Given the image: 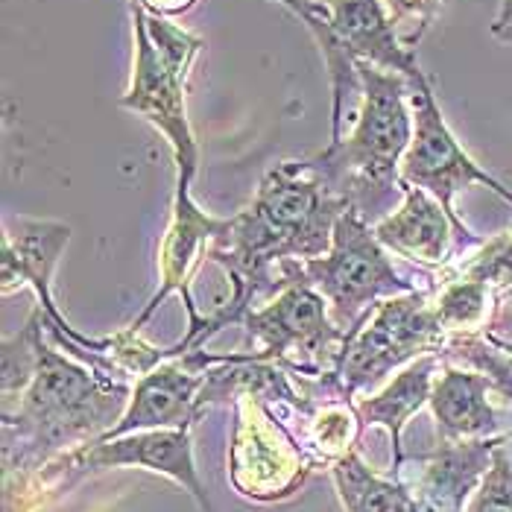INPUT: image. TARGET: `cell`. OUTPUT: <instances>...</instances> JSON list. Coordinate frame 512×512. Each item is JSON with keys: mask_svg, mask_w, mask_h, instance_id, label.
Wrapping results in <instances>:
<instances>
[{"mask_svg": "<svg viewBox=\"0 0 512 512\" xmlns=\"http://www.w3.org/2000/svg\"><path fill=\"white\" fill-rule=\"evenodd\" d=\"M349 205L325 188L305 161H281L273 167L252 202L226 217L208 249V261L220 264L232 281V296L214 314L205 316V331L197 349L226 328L240 322L261 299L284 287V267L290 261H314L331 249L334 226Z\"/></svg>", "mask_w": 512, "mask_h": 512, "instance_id": "cell-1", "label": "cell"}, {"mask_svg": "<svg viewBox=\"0 0 512 512\" xmlns=\"http://www.w3.org/2000/svg\"><path fill=\"white\" fill-rule=\"evenodd\" d=\"M132 384L85 369L41 343L39 369L21 395L3 398V466L24 480L118 425Z\"/></svg>", "mask_w": 512, "mask_h": 512, "instance_id": "cell-2", "label": "cell"}, {"mask_svg": "<svg viewBox=\"0 0 512 512\" xmlns=\"http://www.w3.org/2000/svg\"><path fill=\"white\" fill-rule=\"evenodd\" d=\"M357 71L363 79L360 115L340 141H328L308 164L349 211L375 226L404 199L401 161L413 141V85L401 74L360 59Z\"/></svg>", "mask_w": 512, "mask_h": 512, "instance_id": "cell-3", "label": "cell"}, {"mask_svg": "<svg viewBox=\"0 0 512 512\" xmlns=\"http://www.w3.org/2000/svg\"><path fill=\"white\" fill-rule=\"evenodd\" d=\"M293 278L314 287L328 305L331 322L349 337L384 299L416 290V281L393 267L375 226L355 211H343L334 226L331 249L322 258L290 261L284 267V284Z\"/></svg>", "mask_w": 512, "mask_h": 512, "instance_id": "cell-4", "label": "cell"}, {"mask_svg": "<svg viewBox=\"0 0 512 512\" xmlns=\"http://www.w3.org/2000/svg\"><path fill=\"white\" fill-rule=\"evenodd\" d=\"M448 340L434 308L431 290H413L384 299L346 343L334 372L337 384L357 398L384 384L395 369H404L422 355H439Z\"/></svg>", "mask_w": 512, "mask_h": 512, "instance_id": "cell-5", "label": "cell"}, {"mask_svg": "<svg viewBox=\"0 0 512 512\" xmlns=\"http://www.w3.org/2000/svg\"><path fill=\"white\" fill-rule=\"evenodd\" d=\"M410 106H413V141L401 161V185L422 188L445 208V214L451 217V223L457 229L460 258H466L469 249H483V240L474 235L463 223V217L457 214V208H454L457 194L469 191L472 185H483L492 194H498L507 205H512V191L504 182H498L489 170H483L469 156V150L457 141V135L442 118V109L436 103L431 82L413 88Z\"/></svg>", "mask_w": 512, "mask_h": 512, "instance_id": "cell-6", "label": "cell"}, {"mask_svg": "<svg viewBox=\"0 0 512 512\" xmlns=\"http://www.w3.org/2000/svg\"><path fill=\"white\" fill-rule=\"evenodd\" d=\"M240 322L261 343V360L302 378L337 372L349 343V334L331 322L325 299L302 278L287 281L270 302L252 308Z\"/></svg>", "mask_w": 512, "mask_h": 512, "instance_id": "cell-7", "label": "cell"}, {"mask_svg": "<svg viewBox=\"0 0 512 512\" xmlns=\"http://www.w3.org/2000/svg\"><path fill=\"white\" fill-rule=\"evenodd\" d=\"M235 439L229 477L237 495L255 504L290 498L314 469L311 457L252 393L235 395Z\"/></svg>", "mask_w": 512, "mask_h": 512, "instance_id": "cell-8", "label": "cell"}, {"mask_svg": "<svg viewBox=\"0 0 512 512\" xmlns=\"http://www.w3.org/2000/svg\"><path fill=\"white\" fill-rule=\"evenodd\" d=\"M132 39H135V62H132V79L126 94L120 97V106L156 126L170 144L179 176L176 185L191 188L199 170V147L188 120V103L185 88L188 77L164 62L156 44L147 33L141 9L132 3Z\"/></svg>", "mask_w": 512, "mask_h": 512, "instance_id": "cell-9", "label": "cell"}, {"mask_svg": "<svg viewBox=\"0 0 512 512\" xmlns=\"http://www.w3.org/2000/svg\"><path fill=\"white\" fill-rule=\"evenodd\" d=\"M147 469V472L164 474L176 480L182 489L194 495L202 512H211L205 486L199 480L197 463H194V442L191 428H156V431H135L118 439H97L88 442L71 454H62L50 466L41 469V477H65V474H88L103 469Z\"/></svg>", "mask_w": 512, "mask_h": 512, "instance_id": "cell-10", "label": "cell"}, {"mask_svg": "<svg viewBox=\"0 0 512 512\" xmlns=\"http://www.w3.org/2000/svg\"><path fill=\"white\" fill-rule=\"evenodd\" d=\"M223 226V217H211L199 208L191 188L176 185V197H173V214H170V226L164 232L161 249H158V290L153 293V299L147 302V308L141 311V316L132 322L138 331L144 328V322L156 314L158 305H164L167 296L182 293L185 308L191 316V328L188 334L170 346L173 357L185 355L191 349H197L205 331V316L199 314L191 296V281L197 276V270L202 267V261H208V249L214 243V237Z\"/></svg>", "mask_w": 512, "mask_h": 512, "instance_id": "cell-11", "label": "cell"}, {"mask_svg": "<svg viewBox=\"0 0 512 512\" xmlns=\"http://www.w3.org/2000/svg\"><path fill=\"white\" fill-rule=\"evenodd\" d=\"M226 355H208L205 349H191L185 355L167 357L141 375L132 387V398L123 410L115 428H109L100 439H118L135 431L156 428H191L208 410L202 393L208 384V369L223 363ZM97 442V439H94Z\"/></svg>", "mask_w": 512, "mask_h": 512, "instance_id": "cell-12", "label": "cell"}, {"mask_svg": "<svg viewBox=\"0 0 512 512\" xmlns=\"http://www.w3.org/2000/svg\"><path fill=\"white\" fill-rule=\"evenodd\" d=\"M71 240V226L59 220H36L24 214L3 217V258H0V290L9 296L12 290L33 287L47 322L65 337L79 340L77 328L59 314L53 299V273Z\"/></svg>", "mask_w": 512, "mask_h": 512, "instance_id": "cell-13", "label": "cell"}, {"mask_svg": "<svg viewBox=\"0 0 512 512\" xmlns=\"http://www.w3.org/2000/svg\"><path fill=\"white\" fill-rule=\"evenodd\" d=\"M504 436L439 439L434 454L416 460L413 480H401L410 492L413 512H466V504L483 474L489 472L492 454Z\"/></svg>", "mask_w": 512, "mask_h": 512, "instance_id": "cell-14", "label": "cell"}, {"mask_svg": "<svg viewBox=\"0 0 512 512\" xmlns=\"http://www.w3.org/2000/svg\"><path fill=\"white\" fill-rule=\"evenodd\" d=\"M322 9L355 59L401 74L410 79L413 88L431 82L416 59V50L404 47V41L398 39L393 15L384 0H328Z\"/></svg>", "mask_w": 512, "mask_h": 512, "instance_id": "cell-15", "label": "cell"}, {"mask_svg": "<svg viewBox=\"0 0 512 512\" xmlns=\"http://www.w3.org/2000/svg\"><path fill=\"white\" fill-rule=\"evenodd\" d=\"M378 240L395 255L419 267H445L451 255L460 258V240L451 217L431 194L404 185V199L390 217L375 223Z\"/></svg>", "mask_w": 512, "mask_h": 512, "instance_id": "cell-16", "label": "cell"}, {"mask_svg": "<svg viewBox=\"0 0 512 512\" xmlns=\"http://www.w3.org/2000/svg\"><path fill=\"white\" fill-rule=\"evenodd\" d=\"M495 384L463 366L442 363L436 375L431 410H434L439 439H492L501 434V413L492 404Z\"/></svg>", "mask_w": 512, "mask_h": 512, "instance_id": "cell-17", "label": "cell"}, {"mask_svg": "<svg viewBox=\"0 0 512 512\" xmlns=\"http://www.w3.org/2000/svg\"><path fill=\"white\" fill-rule=\"evenodd\" d=\"M442 369V357L439 355H422L413 363H407L390 387H384L378 395H366V398H355L357 416L363 422V428H387V434L393 436V474L404 466L401 457V431L404 425L431 401L434 393V381Z\"/></svg>", "mask_w": 512, "mask_h": 512, "instance_id": "cell-18", "label": "cell"}, {"mask_svg": "<svg viewBox=\"0 0 512 512\" xmlns=\"http://www.w3.org/2000/svg\"><path fill=\"white\" fill-rule=\"evenodd\" d=\"M363 422L357 416L355 398L343 395H328L311 404L305 434H302V448L311 457L314 466H334L346 454L355 451L363 434Z\"/></svg>", "mask_w": 512, "mask_h": 512, "instance_id": "cell-19", "label": "cell"}, {"mask_svg": "<svg viewBox=\"0 0 512 512\" xmlns=\"http://www.w3.org/2000/svg\"><path fill=\"white\" fill-rule=\"evenodd\" d=\"M331 477L346 512H413L410 492L401 480L369 469L357 451L331 466Z\"/></svg>", "mask_w": 512, "mask_h": 512, "instance_id": "cell-20", "label": "cell"}, {"mask_svg": "<svg viewBox=\"0 0 512 512\" xmlns=\"http://www.w3.org/2000/svg\"><path fill=\"white\" fill-rule=\"evenodd\" d=\"M44 337H47V328H44L41 305H36V311L24 322V328H18V334L3 337V378H0L3 398L21 395L33 384Z\"/></svg>", "mask_w": 512, "mask_h": 512, "instance_id": "cell-21", "label": "cell"}, {"mask_svg": "<svg viewBox=\"0 0 512 512\" xmlns=\"http://www.w3.org/2000/svg\"><path fill=\"white\" fill-rule=\"evenodd\" d=\"M510 434L504 436L492 454V466L483 474L480 486L466 504V512H512V454Z\"/></svg>", "mask_w": 512, "mask_h": 512, "instance_id": "cell-22", "label": "cell"}, {"mask_svg": "<svg viewBox=\"0 0 512 512\" xmlns=\"http://www.w3.org/2000/svg\"><path fill=\"white\" fill-rule=\"evenodd\" d=\"M384 3L393 15L398 39L404 41V47L416 50L419 41L425 39V33L431 30L442 0H384Z\"/></svg>", "mask_w": 512, "mask_h": 512, "instance_id": "cell-23", "label": "cell"}, {"mask_svg": "<svg viewBox=\"0 0 512 512\" xmlns=\"http://www.w3.org/2000/svg\"><path fill=\"white\" fill-rule=\"evenodd\" d=\"M483 334H489L492 340H504V343L512 340V287L495 299V308L489 314Z\"/></svg>", "mask_w": 512, "mask_h": 512, "instance_id": "cell-24", "label": "cell"}, {"mask_svg": "<svg viewBox=\"0 0 512 512\" xmlns=\"http://www.w3.org/2000/svg\"><path fill=\"white\" fill-rule=\"evenodd\" d=\"M132 3L141 6L147 15H156V18H176V15L191 12L199 0H132Z\"/></svg>", "mask_w": 512, "mask_h": 512, "instance_id": "cell-25", "label": "cell"}, {"mask_svg": "<svg viewBox=\"0 0 512 512\" xmlns=\"http://www.w3.org/2000/svg\"><path fill=\"white\" fill-rule=\"evenodd\" d=\"M510 24H512V0H501L492 30H501V27H510Z\"/></svg>", "mask_w": 512, "mask_h": 512, "instance_id": "cell-26", "label": "cell"}, {"mask_svg": "<svg viewBox=\"0 0 512 512\" xmlns=\"http://www.w3.org/2000/svg\"><path fill=\"white\" fill-rule=\"evenodd\" d=\"M492 36L498 41H504V44H512V24L510 27H501V30H492Z\"/></svg>", "mask_w": 512, "mask_h": 512, "instance_id": "cell-27", "label": "cell"}, {"mask_svg": "<svg viewBox=\"0 0 512 512\" xmlns=\"http://www.w3.org/2000/svg\"><path fill=\"white\" fill-rule=\"evenodd\" d=\"M498 343H501V346H504V349H507V352H510V357H512V340H510V343H504V340H498Z\"/></svg>", "mask_w": 512, "mask_h": 512, "instance_id": "cell-28", "label": "cell"}, {"mask_svg": "<svg viewBox=\"0 0 512 512\" xmlns=\"http://www.w3.org/2000/svg\"><path fill=\"white\" fill-rule=\"evenodd\" d=\"M311 3H328V0H311Z\"/></svg>", "mask_w": 512, "mask_h": 512, "instance_id": "cell-29", "label": "cell"}]
</instances>
